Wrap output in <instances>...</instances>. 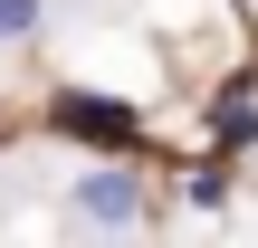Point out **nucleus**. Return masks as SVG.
Instances as JSON below:
<instances>
[{
  "mask_svg": "<svg viewBox=\"0 0 258 248\" xmlns=\"http://www.w3.org/2000/svg\"><path fill=\"white\" fill-rule=\"evenodd\" d=\"M77 210L105 220V229H124V220L144 210V182H134V172H86V182H77Z\"/></svg>",
  "mask_w": 258,
  "mask_h": 248,
  "instance_id": "1",
  "label": "nucleus"
},
{
  "mask_svg": "<svg viewBox=\"0 0 258 248\" xmlns=\"http://www.w3.org/2000/svg\"><path fill=\"white\" fill-rule=\"evenodd\" d=\"M10 38H38V0H0V48Z\"/></svg>",
  "mask_w": 258,
  "mask_h": 248,
  "instance_id": "2",
  "label": "nucleus"
}]
</instances>
